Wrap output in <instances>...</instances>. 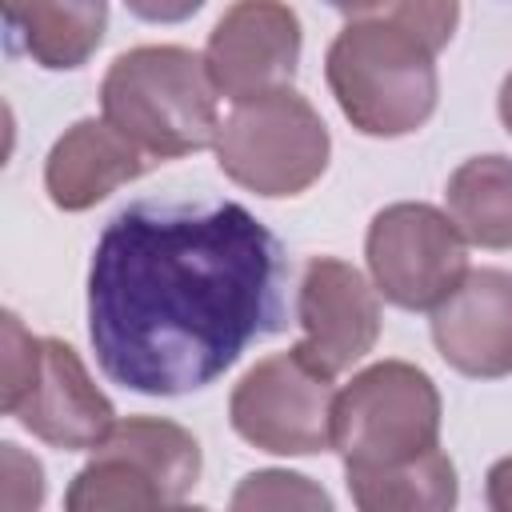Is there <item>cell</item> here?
<instances>
[{
	"mask_svg": "<svg viewBox=\"0 0 512 512\" xmlns=\"http://www.w3.org/2000/svg\"><path fill=\"white\" fill-rule=\"evenodd\" d=\"M280 240L232 200L120 208L88 268L100 372L140 396H188L284 320Z\"/></svg>",
	"mask_w": 512,
	"mask_h": 512,
	"instance_id": "6da1fadb",
	"label": "cell"
},
{
	"mask_svg": "<svg viewBox=\"0 0 512 512\" xmlns=\"http://www.w3.org/2000/svg\"><path fill=\"white\" fill-rule=\"evenodd\" d=\"M328 88L356 132L396 140L428 124L440 80L436 52L396 16H352L324 60Z\"/></svg>",
	"mask_w": 512,
	"mask_h": 512,
	"instance_id": "7a4b0ae2",
	"label": "cell"
},
{
	"mask_svg": "<svg viewBox=\"0 0 512 512\" xmlns=\"http://www.w3.org/2000/svg\"><path fill=\"white\" fill-rule=\"evenodd\" d=\"M216 96L204 56L176 44L116 56L100 84L104 120L152 160H176L216 144Z\"/></svg>",
	"mask_w": 512,
	"mask_h": 512,
	"instance_id": "3957f363",
	"label": "cell"
},
{
	"mask_svg": "<svg viewBox=\"0 0 512 512\" xmlns=\"http://www.w3.org/2000/svg\"><path fill=\"white\" fill-rule=\"evenodd\" d=\"M200 480V444L160 416L116 420L68 484V512H148L180 504Z\"/></svg>",
	"mask_w": 512,
	"mask_h": 512,
	"instance_id": "277c9868",
	"label": "cell"
},
{
	"mask_svg": "<svg viewBox=\"0 0 512 512\" xmlns=\"http://www.w3.org/2000/svg\"><path fill=\"white\" fill-rule=\"evenodd\" d=\"M332 448L348 468H396L440 448V392L416 364L356 372L332 408Z\"/></svg>",
	"mask_w": 512,
	"mask_h": 512,
	"instance_id": "5b68a950",
	"label": "cell"
},
{
	"mask_svg": "<svg viewBox=\"0 0 512 512\" xmlns=\"http://www.w3.org/2000/svg\"><path fill=\"white\" fill-rule=\"evenodd\" d=\"M220 172L256 196H296L328 168V128L320 112L292 88L240 100L216 132Z\"/></svg>",
	"mask_w": 512,
	"mask_h": 512,
	"instance_id": "8992f818",
	"label": "cell"
},
{
	"mask_svg": "<svg viewBox=\"0 0 512 512\" xmlns=\"http://www.w3.org/2000/svg\"><path fill=\"white\" fill-rule=\"evenodd\" d=\"M376 292L404 312H432L468 276V240L432 204H388L364 240Z\"/></svg>",
	"mask_w": 512,
	"mask_h": 512,
	"instance_id": "52a82bcc",
	"label": "cell"
},
{
	"mask_svg": "<svg viewBox=\"0 0 512 512\" xmlns=\"http://www.w3.org/2000/svg\"><path fill=\"white\" fill-rule=\"evenodd\" d=\"M332 408V376L312 368L296 348L248 368L228 400L236 436L272 456H312L332 448Z\"/></svg>",
	"mask_w": 512,
	"mask_h": 512,
	"instance_id": "ba28073f",
	"label": "cell"
},
{
	"mask_svg": "<svg viewBox=\"0 0 512 512\" xmlns=\"http://www.w3.org/2000/svg\"><path fill=\"white\" fill-rule=\"evenodd\" d=\"M296 320H300L296 352L324 376H340L376 348L380 336L376 284H368L352 264L336 256H316L304 264L300 276Z\"/></svg>",
	"mask_w": 512,
	"mask_h": 512,
	"instance_id": "9c48e42d",
	"label": "cell"
},
{
	"mask_svg": "<svg viewBox=\"0 0 512 512\" xmlns=\"http://www.w3.org/2000/svg\"><path fill=\"white\" fill-rule=\"evenodd\" d=\"M204 64L216 92L236 104L288 88L300 64L296 12L284 0H236L216 20Z\"/></svg>",
	"mask_w": 512,
	"mask_h": 512,
	"instance_id": "30bf717a",
	"label": "cell"
},
{
	"mask_svg": "<svg viewBox=\"0 0 512 512\" xmlns=\"http://www.w3.org/2000/svg\"><path fill=\"white\" fill-rule=\"evenodd\" d=\"M432 344L460 376H512V272L468 268L460 288L432 308Z\"/></svg>",
	"mask_w": 512,
	"mask_h": 512,
	"instance_id": "8fae6325",
	"label": "cell"
},
{
	"mask_svg": "<svg viewBox=\"0 0 512 512\" xmlns=\"http://www.w3.org/2000/svg\"><path fill=\"white\" fill-rule=\"evenodd\" d=\"M12 416L36 440L64 448V452L96 448L116 424L112 400L92 384L88 368L80 364V356L64 340H44L36 384L16 404Z\"/></svg>",
	"mask_w": 512,
	"mask_h": 512,
	"instance_id": "7c38bea8",
	"label": "cell"
},
{
	"mask_svg": "<svg viewBox=\"0 0 512 512\" xmlns=\"http://www.w3.org/2000/svg\"><path fill=\"white\" fill-rule=\"evenodd\" d=\"M152 164L156 160L108 120H76L48 152L44 188L56 208L84 212L112 196L120 184L144 176Z\"/></svg>",
	"mask_w": 512,
	"mask_h": 512,
	"instance_id": "4fadbf2b",
	"label": "cell"
},
{
	"mask_svg": "<svg viewBox=\"0 0 512 512\" xmlns=\"http://www.w3.org/2000/svg\"><path fill=\"white\" fill-rule=\"evenodd\" d=\"M8 48L40 68L88 64L108 28V0H0Z\"/></svg>",
	"mask_w": 512,
	"mask_h": 512,
	"instance_id": "5bb4252c",
	"label": "cell"
},
{
	"mask_svg": "<svg viewBox=\"0 0 512 512\" xmlns=\"http://www.w3.org/2000/svg\"><path fill=\"white\" fill-rule=\"evenodd\" d=\"M344 480L364 512H444L456 504V468L440 448L396 468H348Z\"/></svg>",
	"mask_w": 512,
	"mask_h": 512,
	"instance_id": "9a60e30c",
	"label": "cell"
},
{
	"mask_svg": "<svg viewBox=\"0 0 512 512\" xmlns=\"http://www.w3.org/2000/svg\"><path fill=\"white\" fill-rule=\"evenodd\" d=\"M448 216L468 244L512 248V160L508 156H472L464 160L444 188Z\"/></svg>",
	"mask_w": 512,
	"mask_h": 512,
	"instance_id": "2e32d148",
	"label": "cell"
},
{
	"mask_svg": "<svg viewBox=\"0 0 512 512\" xmlns=\"http://www.w3.org/2000/svg\"><path fill=\"white\" fill-rule=\"evenodd\" d=\"M232 508H332V500L296 472H252L240 480V488L232 492Z\"/></svg>",
	"mask_w": 512,
	"mask_h": 512,
	"instance_id": "e0dca14e",
	"label": "cell"
},
{
	"mask_svg": "<svg viewBox=\"0 0 512 512\" xmlns=\"http://www.w3.org/2000/svg\"><path fill=\"white\" fill-rule=\"evenodd\" d=\"M40 356H44V340L40 336H32L24 324H20V316L16 312H4V364H0V372H4V384H0V408L12 416L16 412V404L32 392V384H36V372H40Z\"/></svg>",
	"mask_w": 512,
	"mask_h": 512,
	"instance_id": "ac0fdd59",
	"label": "cell"
},
{
	"mask_svg": "<svg viewBox=\"0 0 512 512\" xmlns=\"http://www.w3.org/2000/svg\"><path fill=\"white\" fill-rule=\"evenodd\" d=\"M376 12H388L396 16L400 24H408L432 52L448 48L452 32H456V20H460V0H388L384 8Z\"/></svg>",
	"mask_w": 512,
	"mask_h": 512,
	"instance_id": "d6986e66",
	"label": "cell"
},
{
	"mask_svg": "<svg viewBox=\"0 0 512 512\" xmlns=\"http://www.w3.org/2000/svg\"><path fill=\"white\" fill-rule=\"evenodd\" d=\"M0 504L4 512H32L44 500V468L16 444L0 448Z\"/></svg>",
	"mask_w": 512,
	"mask_h": 512,
	"instance_id": "ffe728a7",
	"label": "cell"
},
{
	"mask_svg": "<svg viewBox=\"0 0 512 512\" xmlns=\"http://www.w3.org/2000/svg\"><path fill=\"white\" fill-rule=\"evenodd\" d=\"M124 4L132 16H140L148 24H180L204 8V0H124Z\"/></svg>",
	"mask_w": 512,
	"mask_h": 512,
	"instance_id": "44dd1931",
	"label": "cell"
},
{
	"mask_svg": "<svg viewBox=\"0 0 512 512\" xmlns=\"http://www.w3.org/2000/svg\"><path fill=\"white\" fill-rule=\"evenodd\" d=\"M488 504L496 512H512V456L488 468Z\"/></svg>",
	"mask_w": 512,
	"mask_h": 512,
	"instance_id": "7402d4cb",
	"label": "cell"
},
{
	"mask_svg": "<svg viewBox=\"0 0 512 512\" xmlns=\"http://www.w3.org/2000/svg\"><path fill=\"white\" fill-rule=\"evenodd\" d=\"M324 4H332L336 12H348V16H368V12L384 8L388 0H324Z\"/></svg>",
	"mask_w": 512,
	"mask_h": 512,
	"instance_id": "603a6c76",
	"label": "cell"
},
{
	"mask_svg": "<svg viewBox=\"0 0 512 512\" xmlns=\"http://www.w3.org/2000/svg\"><path fill=\"white\" fill-rule=\"evenodd\" d=\"M496 108H500L504 128L512 132V72H508V76H504V84H500V100H496Z\"/></svg>",
	"mask_w": 512,
	"mask_h": 512,
	"instance_id": "cb8c5ba5",
	"label": "cell"
}]
</instances>
